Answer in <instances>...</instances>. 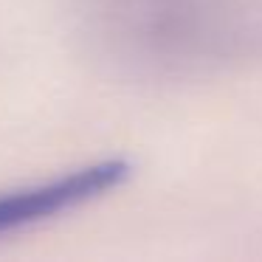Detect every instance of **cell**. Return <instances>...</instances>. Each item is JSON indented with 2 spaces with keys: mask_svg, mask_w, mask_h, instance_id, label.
<instances>
[{
  "mask_svg": "<svg viewBox=\"0 0 262 262\" xmlns=\"http://www.w3.org/2000/svg\"><path fill=\"white\" fill-rule=\"evenodd\" d=\"M130 172L133 166L124 158H99L91 164L65 169L48 181L0 192V237L71 214L116 192L130 178Z\"/></svg>",
  "mask_w": 262,
  "mask_h": 262,
  "instance_id": "obj_1",
  "label": "cell"
}]
</instances>
